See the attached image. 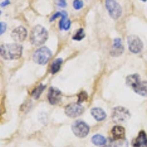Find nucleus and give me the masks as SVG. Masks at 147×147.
I'll return each mask as SVG.
<instances>
[{"label": "nucleus", "mask_w": 147, "mask_h": 147, "mask_svg": "<svg viewBox=\"0 0 147 147\" xmlns=\"http://www.w3.org/2000/svg\"><path fill=\"white\" fill-rule=\"evenodd\" d=\"M140 81V77L138 74H134L129 75L126 79V83L128 86L133 88Z\"/></svg>", "instance_id": "17"}, {"label": "nucleus", "mask_w": 147, "mask_h": 147, "mask_svg": "<svg viewBox=\"0 0 147 147\" xmlns=\"http://www.w3.org/2000/svg\"><path fill=\"white\" fill-rule=\"evenodd\" d=\"M62 13V16H61V20L60 21V23H59V25H60V30H68L70 28L71 26V22L69 19H68L67 16H68V14L65 11L63 10L61 11Z\"/></svg>", "instance_id": "16"}, {"label": "nucleus", "mask_w": 147, "mask_h": 147, "mask_svg": "<svg viewBox=\"0 0 147 147\" xmlns=\"http://www.w3.org/2000/svg\"><path fill=\"white\" fill-rule=\"evenodd\" d=\"M45 88H46V85H43V84H40V85H39L38 87L35 88L32 92V96L34 99H38L39 97H40V94H42L43 90L45 89Z\"/></svg>", "instance_id": "20"}, {"label": "nucleus", "mask_w": 147, "mask_h": 147, "mask_svg": "<svg viewBox=\"0 0 147 147\" xmlns=\"http://www.w3.org/2000/svg\"><path fill=\"white\" fill-rule=\"evenodd\" d=\"M71 129L73 133L80 138H83L88 136L90 131L89 126L81 120H77L74 122L71 126Z\"/></svg>", "instance_id": "5"}, {"label": "nucleus", "mask_w": 147, "mask_h": 147, "mask_svg": "<svg viewBox=\"0 0 147 147\" xmlns=\"http://www.w3.org/2000/svg\"><path fill=\"white\" fill-rule=\"evenodd\" d=\"M84 112V107L80 103H71L65 107V113L70 118H77Z\"/></svg>", "instance_id": "8"}, {"label": "nucleus", "mask_w": 147, "mask_h": 147, "mask_svg": "<svg viewBox=\"0 0 147 147\" xmlns=\"http://www.w3.org/2000/svg\"><path fill=\"white\" fill-rule=\"evenodd\" d=\"M133 147H147V135L144 131H140L132 141Z\"/></svg>", "instance_id": "12"}, {"label": "nucleus", "mask_w": 147, "mask_h": 147, "mask_svg": "<svg viewBox=\"0 0 147 147\" xmlns=\"http://www.w3.org/2000/svg\"><path fill=\"white\" fill-rule=\"evenodd\" d=\"M6 29H7V24H6V23L2 22H1L0 23V33H1V35L5 33Z\"/></svg>", "instance_id": "26"}, {"label": "nucleus", "mask_w": 147, "mask_h": 147, "mask_svg": "<svg viewBox=\"0 0 147 147\" xmlns=\"http://www.w3.org/2000/svg\"><path fill=\"white\" fill-rule=\"evenodd\" d=\"M140 1H142V2H146L147 0H140Z\"/></svg>", "instance_id": "30"}, {"label": "nucleus", "mask_w": 147, "mask_h": 147, "mask_svg": "<svg viewBox=\"0 0 147 147\" xmlns=\"http://www.w3.org/2000/svg\"><path fill=\"white\" fill-rule=\"evenodd\" d=\"M127 42H128L129 49L132 53H139L144 49V43L137 35H129L127 39Z\"/></svg>", "instance_id": "7"}, {"label": "nucleus", "mask_w": 147, "mask_h": 147, "mask_svg": "<svg viewBox=\"0 0 147 147\" xmlns=\"http://www.w3.org/2000/svg\"><path fill=\"white\" fill-rule=\"evenodd\" d=\"M101 147H115L114 146V140L113 139H109L108 143H106L104 146Z\"/></svg>", "instance_id": "27"}, {"label": "nucleus", "mask_w": 147, "mask_h": 147, "mask_svg": "<svg viewBox=\"0 0 147 147\" xmlns=\"http://www.w3.org/2000/svg\"><path fill=\"white\" fill-rule=\"evenodd\" d=\"M91 142L95 146H104L107 143V139L102 135H95L92 137Z\"/></svg>", "instance_id": "18"}, {"label": "nucleus", "mask_w": 147, "mask_h": 147, "mask_svg": "<svg viewBox=\"0 0 147 147\" xmlns=\"http://www.w3.org/2000/svg\"><path fill=\"white\" fill-rule=\"evenodd\" d=\"M124 51V47L122 44L121 39L119 38H116L114 39L113 44L112 48L110 50V55L113 57H119L123 54Z\"/></svg>", "instance_id": "10"}, {"label": "nucleus", "mask_w": 147, "mask_h": 147, "mask_svg": "<svg viewBox=\"0 0 147 147\" xmlns=\"http://www.w3.org/2000/svg\"><path fill=\"white\" fill-rule=\"evenodd\" d=\"M133 90L136 94L141 96L146 97L147 96V81H141L140 80L137 85L133 88Z\"/></svg>", "instance_id": "14"}, {"label": "nucleus", "mask_w": 147, "mask_h": 147, "mask_svg": "<svg viewBox=\"0 0 147 147\" xmlns=\"http://www.w3.org/2000/svg\"><path fill=\"white\" fill-rule=\"evenodd\" d=\"M90 113L92 116L98 121H102L107 117L106 113L100 107H94L90 110Z\"/></svg>", "instance_id": "15"}, {"label": "nucleus", "mask_w": 147, "mask_h": 147, "mask_svg": "<svg viewBox=\"0 0 147 147\" xmlns=\"http://www.w3.org/2000/svg\"><path fill=\"white\" fill-rule=\"evenodd\" d=\"M63 63V60L61 58H57L55 60H54L53 63L51 65V73L52 74L57 73L60 69V66Z\"/></svg>", "instance_id": "19"}, {"label": "nucleus", "mask_w": 147, "mask_h": 147, "mask_svg": "<svg viewBox=\"0 0 147 147\" xmlns=\"http://www.w3.org/2000/svg\"><path fill=\"white\" fill-rule=\"evenodd\" d=\"M85 36V34L84 32L83 29H80L76 32L75 35L73 36L74 40H81L82 39H83Z\"/></svg>", "instance_id": "22"}, {"label": "nucleus", "mask_w": 147, "mask_h": 147, "mask_svg": "<svg viewBox=\"0 0 147 147\" xmlns=\"http://www.w3.org/2000/svg\"><path fill=\"white\" fill-rule=\"evenodd\" d=\"M114 146L115 147H128V141H127V140L126 138L120 139V140H114Z\"/></svg>", "instance_id": "21"}, {"label": "nucleus", "mask_w": 147, "mask_h": 147, "mask_svg": "<svg viewBox=\"0 0 147 147\" xmlns=\"http://www.w3.org/2000/svg\"><path fill=\"white\" fill-rule=\"evenodd\" d=\"M73 7L75 10H80L83 7V2L82 0H74L73 2Z\"/></svg>", "instance_id": "24"}, {"label": "nucleus", "mask_w": 147, "mask_h": 147, "mask_svg": "<svg viewBox=\"0 0 147 147\" xmlns=\"http://www.w3.org/2000/svg\"><path fill=\"white\" fill-rule=\"evenodd\" d=\"M61 16H62V13H61V12H57V13H55L54 15H52V16L50 18V22H53L55 19H56V18H58V17H61Z\"/></svg>", "instance_id": "28"}, {"label": "nucleus", "mask_w": 147, "mask_h": 147, "mask_svg": "<svg viewBox=\"0 0 147 147\" xmlns=\"http://www.w3.org/2000/svg\"><path fill=\"white\" fill-rule=\"evenodd\" d=\"M52 52L46 47H43L37 49L33 55L34 62L39 65H44L49 62L52 57Z\"/></svg>", "instance_id": "4"}, {"label": "nucleus", "mask_w": 147, "mask_h": 147, "mask_svg": "<svg viewBox=\"0 0 147 147\" xmlns=\"http://www.w3.org/2000/svg\"><path fill=\"white\" fill-rule=\"evenodd\" d=\"M9 4H10V0H5V1H4V2H2L1 6H2V7H5V6L8 5Z\"/></svg>", "instance_id": "29"}, {"label": "nucleus", "mask_w": 147, "mask_h": 147, "mask_svg": "<svg viewBox=\"0 0 147 147\" xmlns=\"http://www.w3.org/2000/svg\"><path fill=\"white\" fill-rule=\"evenodd\" d=\"M22 47L17 44H2L0 48L1 56L5 60H17L22 55Z\"/></svg>", "instance_id": "1"}, {"label": "nucleus", "mask_w": 147, "mask_h": 147, "mask_svg": "<svg viewBox=\"0 0 147 147\" xmlns=\"http://www.w3.org/2000/svg\"><path fill=\"white\" fill-rule=\"evenodd\" d=\"M48 100L51 105H57L60 102L62 99V94L59 89L56 88H50L48 93Z\"/></svg>", "instance_id": "9"}, {"label": "nucleus", "mask_w": 147, "mask_h": 147, "mask_svg": "<svg viewBox=\"0 0 147 147\" xmlns=\"http://www.w3.org/2000/svg\"><path fill=\"white\" fill-rule=\"evenodd\" d=\"M88 99V94L85 91H82L80 92V94H78V103H82L84 101L87 100Z\"/></svg>", "instance_id": "23"}, {"label": "nucleus", "mask_w": 147, "mask_h": 147, "mask_svg": "<svg viewBox=\"0 0 147 147\" xmlns=\"http://www.w3.org/2000/svg\"><path fill=\"white\" fill-rule=\"evenodd\" d=\"M130 118V113L124 107H114L112 112L113 121L115 124H120L127 121Z\"/></svg>", "instance_id": "3"}, {"label": "nucleus", "mask_w": 147, "mask_h": 147, "mask_svg": "<svg viewBox=\"0 0 147 147\" xmlns=\"http://www.w3.org/2000/svg\"><path fill=\"white\" fill-rule=\"evenodd\" d=\"M105 6L109 15L113 19H118L122 14V9L121 5L115 0H106Z\"/></svg>", "instance_id": "6"}, {"label": "nucleus", "mask_w": 147, "mask_h": 147, "mask_svg": "<svg viewBox=\"0 0 147 147\" xmlns=\"http://www.w3.org/2000/svg\"><path fill=\"white\" fill-rule=\"evenodd\" d=\"M113 138L114 140H120L125 138V129L121 126H115L111 130Z\"/></svg>", "instance_id": "13"}, {"label": "nucleus", "mask_w": 147, "mask_h": 147, "mask_svg": "<svg viewBox=\"0 0 147 147\" xmlns=\"http://www.w3.org/2000/svg\"><path fill=\"white\" fill-rule=\"evenodd\" d=\"M55 2L57 6H59L60 7H62V8L65 7L67 5L65 0H55Z\"/></svg>", "instance_id": "25"}, {"label": "nucleus", "mask_w": 147, "mask_h": 147, "mask_svg": "<svg viewBox=\"0 0 147 147\" xmlns=\"http://www.w3.org/2000/svg\"><path fill=\"white\" fill-rule=\"evenodd\" d=\"M48 38V32L41 25H37L34 27L30 33V40L35 46L44 44Z\"/></svg>", "instance_id": "2"}, {"label": "nucleus", "mask_w": 147, "mask_h": 147, "mask_svg": "<svg viewBox=\"0 0 147 147\" xmlns=\"http://www.w3.org/2000/svg\"><path fill=\"white\" fill-rule=\"evenodd\" d=\"M27 35V30L24 27H18L11 32L12 38L15 41L22 42L25 40Z\"/></svg>", "instance_id": "11"}]
</instances>
